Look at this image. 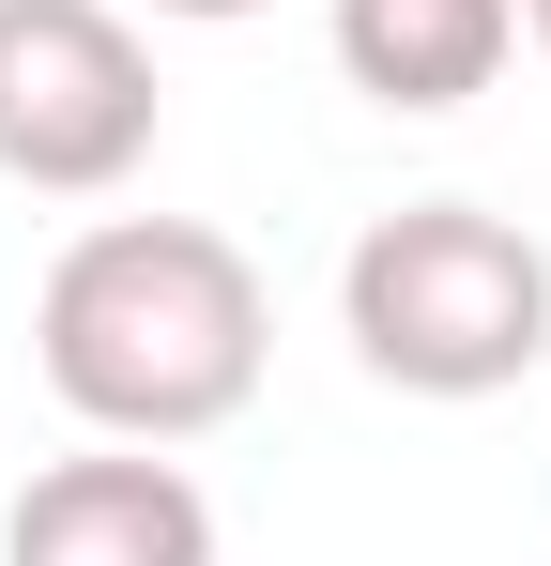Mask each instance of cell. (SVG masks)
Returning a JSON list of instances; mask_svg holds the SVG:
<instances>
[{
    "label": "cell",
    "mask_w": 551,
    "mask_h": 566,
    "mask_svg": "<svg viewBox=\"0 0 551 566\" xmlns=\"http://www.w3.org/2000/svg\"><path fill=\"white\" fill-rule=\"evenodd\" d=\"M31 368L92 444H215L276 368V291L199 214H92L31 291Z\"/></svg>",
    "instance_id": "1"
},
{
    "label": "cell",
    "mask_w": 551,
    "mask_h": 566,
    "mask_svg": "<svg viewBox=\"0 0 551 566\" xmlns=\"http://www.w3.org/2000/svg\"><path fill=\"white\" fill-rule=\"evenodd\" d=\"M521 46H551V0H521Z\"/></svg>",
    "instance_id": "7"
},
{
    "label": "cell",
    "mask_w": 551,
    "mask_h": 566,
    "mask_svg": "<svg viewBox=\"0 0 551 566\" xmlns=\"http://www.w3.org/2000/svg\"><path fill=\"white\" fill-rule=\"evenodd\" d=\"M322 46L367 107L398 123H445L521 62V0H322Z\"/></svg>",
    "instance_id": "5"
},
{
    "label": "cell",
    "mask_w": 551,
    "mask_h": 566,
    "mask_svg": "<svg viewBox=\"0 0 551 566\" xmlns=\"http://www.w3.org/2000/svg\"><path fill=\"white\" fill-rule=\"evenodd\" d=\"M337 337L398 398H506L521 368H551V245L490 199H398L337 261Z\"/></svg>",
    "instance_id": "2"
},
{
    "label": "cell",
    "mask_w": 551,
    "mask_h": 566,
    "mask_svg": "<svg viewBox=\"0 0 551 566\" xmlns=\"http://www.w3.org/2000/svg\"><path fill=\"white\" fill-rule=\"evenodd\" d=\"M0 566H215V490L169 444H77L15 490Z\"/></svg>",
    "instance_id": "4"
},
{
    "label": "cell",
    "mask_w": 551,
    "mask_h": 566,
    "mask_svg": "<svg viewBox=\"0 0 551 566\" xmlns=\"http://www.w3.org/2000/svg\"><path fill=\"white\" fill-rule=\"evenodd\" d=\"M123 15H184V31H246V15H276V0H123Z\"/></svg>",
    "instance_id": "6"
},
{
    "label": "cell",
    "mask_w": 551,
    "mask_h": 566,
    "mask_svg": "<svg viewBox=\"0 0 551 566\" xmlns=\"http://www.w3.org/2000/svg\"><path fill=\"white\" fill-rule=\"evenodd\" d=\"M154 46L123 0H0V185L31 199H123L154 169Z\"/></svg>",
    "instance_id": "3"
}]
</instances>
